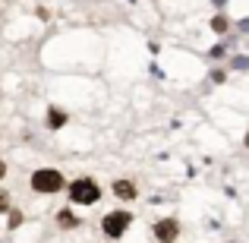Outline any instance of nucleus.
<instances>
[{
	"mask_svg": "<svg viewBox=\"0 0 249 243\" xmlns=\"http://www.w3.org/2000/svg\"><path fill=\"white\" fill-rule=\"evenodd\" d=\"M240 32H249V19H240V25H237Z\"/></svg>",
	"mask_w": 249,
	"mask_h": 243,
	"instance_id": "14",
	"label": "nucleus"
},
{
	"mask_svg": "<svg viewBox=\"0 0 249 243\" xmlns=\"http://www.w3.org/2000/svg\"><path fill=\"white\" fill-rule=\"evenodd\" d=\"M63 123H67V114H63L60 108H51V114H48V127H51V130H60Z\"/></svg>",
	"mask_w": 249,
	"mask_h": 243,
	"instance_id": "6",
	"label": "nucleus"
},
{
	"mask_svg": "<svg viewBox=\"0 0 249 243\" xmlns=\"http://www.w3.org/2000/svg\"><path fill=\"white\" fill-rule=\"evenodd\" d=\"M57 221H60V227H76V224H79L73 212H60V215H57Z\"/></svg>",
	"mask_w": 249,
	"mask_h": 243,
	"instance_id": "8",
	"label": "nucleus"
},
{
	"mask_svg": "<svg viewBox=\"0 0 249 243\" xmlns=\"http://www.w3.org/2000/svg\"><path fill=\"white\" fill-rule=\"evenodd\" d=\"M212 82H224V70H214V73H212Z\"/></svg>",
	"mask_w": 249,
	"mask_h": 243,
	"instance_id": "13",
	"label": "nucleus"
},
{
	"mask_svg": "<svg viewBox=\"0 0 249 243\" xmlns=\"http://www.w3.org/2000/svg\"><path fill=\"white\" fill-rule=\"evenodd\" d=\"M233 70H249V57H233Z\"/></svg>",
	"mask_w": 249,
	"mask_h": 243,
	"instance_id": "11",
	"label": "nucleus"
},
{
	"mask_svg": "<svg viewBox=\"0 0 249 243\" xmlns=\"http://www.w3.org/2000/svg\"><path fill=\"white\" fill-rule=\"evenodd\" d=\"M212 3H214V6H218V10H221V6H224V3H227V0H212Z\"/></svg>",
	"mask_w": 249,
	"mask_h": 243,
	"instance_id": "16",
	"label": "nucleus"
},
{
	"mask_svg": "<svg viewBox=\"0 0 249 243\" xmlns=\"http://www.w3.org/2000/svg\"><path fill=\"white\" fill-rule=\"evenodd\" d=\"M0 212H10V196L0 189Z\"/></svg>",
	"mask_w": 249,
	"mask_h": 243,
	"instance_id": "12",
	"label": "nucleus"
},
{
	"mask_svg": "<svg viewBox=\"0 0 249 243\" xmlns=\"http://www.w3.org/2000/svg\"><path fill=\"white\" fill-rule=\"evenodd\" d=\"M227 29H231V22H227V16H224V13H218V16L212 19V32H218V35H224Z\"/></svg>",
	"mask_w": 249,
	"mask_h": 243,
	"instance_id": "7",
	"label": "nucleus"
},
{
	"mask_svg": "<svg viewBox=\"0 0 249 243\" xmlns=\"http://www.w3.org/2000/svg\"><path fill=\"white\" fill-rule=\"evenodd\" d=\"M208 57H212V60H221V57H227V48L224 44H214V48L208 51Z\"/></svg>",
	"mask_w": 249,
	"mask_h": 243,
	"instance_id": "9",
	"label": "nucleus"
},
{
	"mask_svg": "<svg viewBox=\"0 0 249 243\" xmlns=\"http://www.w3.org/2000/svg\"><path fill=\"white\" fill-rule=\"evenodd\" d=\"M246 149H249V133H246Z\"/></svg>",
	"mask_w": 249,
	"mask_h": 243,
	"instance_id": "17",
	"label": "nucleus"
},
{
	"mask_svg": "<svg viewBox=\"0 0 249 243\" xmlns=\"http://www.w3.org/2000/svg\"><path fill=\"white\" fill-rule=\"evenodd\" d=\"M63 183H67L63 174L54 170V168H41V170L32 174V189H35V193H60Z\"/></svg>",
	"mask_w": 249,
	"mask_h": 243,
	"instance_id": "1",
	"label": "nucleus"
},
{
	"mask_svg": "<svg viewBox=\"0 0 249 243\" xmlns=\"http://www.w3.org/2000/svg\"><path fill=\"white\" fill-rule=\"evenodd\" d=\"M19 224H22V212L10 208V227H19Z\"/></svg>",
	"mask_w": 249,
	"mask_h": 243,
	"instance_id": "10",
	"label": "nucleus"
},
{
	"mask_svg": "<svg viewBox=\"0 0 249 243\" xmlns=\"http://www.w3.org/2000/svg\"><path fill=\"white\" fill-rule=\"evenodd\" d=\"M155 237H158L161 243H174L177 237H180V224H177V221H170V218L158 221V224H155Z\"/></svg>",
	"mask_w": 249,
	"mask_h": 243,
	"instance_id": "4",
	"label": "nucleus"
},
{
	"mask_svg": "<svg viewBox=\"0 0 249 243\" xmlns=\"http://www.w3.org/2000/svg\"><path fill=\"white\" fill-rule=\"evenodd\" d=\"M114 196H117V199H123V202H129V199H136V187L129 180H117L114 183Z\"/></svg>",
	"mask_w": 249,
	"mask_h": 243,
	"instance_id": "5",
	"label": "nucleus"
},
{
	"mask_svg": "<svg viewBox=\"0 0 249 243\" xmlns=\"http://www.w3.org/2000/svg\"><path fill=\"white\" fill-rule=\"evenodd\" d=\"M129 221H133V215H129V212H110V215H104L101 231L107 234V237H120V234L129 227Z\"/></svg>",
	"mask_w": 249,
	"mask_h": 243,
	"instance_id": "3",
	"label": "nucleus"
},
{
	"mask_svg": "<svg viewBox=\"0 0 249 243\" xmlns=\"http://www.w3.org/2000/svg\"><path fill=\"white\" fill-rule=\"evenodd\" d=\"M70 199H73L76 206H95V202L101 199V189H98L95 180L82 177V180H73V183H70Z\"/></svg>",
	"mask_w": 249,
	"mask_h": 243,
	"instance_id": "2",
	"label": "nucleus"
},
{
	"mask_svg": "<svg viewBox=\"0 0 249 243\" xmlns=\"http://www.w3.org/2000/svg\"><path fill=\"white\" fill-rule=\"evenodd\" d=\"M3 174H6V164H3V161H0V180H3Z\"/></svg>",
	"mask_w": 249,
	"mask_h": 243,
	"instance_id": "15",
	"label": "nucleus"
}]
</instances>
